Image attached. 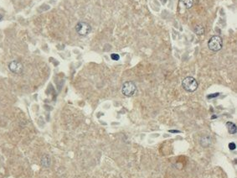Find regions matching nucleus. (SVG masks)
<instances>
[{"label":"nucleus","instance_id":"obj_9","mask_svg":"<svg viewBox=\"0 0 237 178\" xmlns=\"http://www.w3.org/2000/svg\"><path fill=\"white\" fill-rule=\"evenodd\" d=\"M193 31H194V33L196 34L200 35V34H204L205 29H204V26H202V25L198 24V25H196V26L194 27V29H193Z\"/></svg>","mask_w":237,"mask_h":178},{"label":"nucleus","instance_id":"obj_5","mask_svg":"<svg viewBox=\"0 0 237 178\" xmlns=\"http://www.w3.org/2000/svg\"><path fill=\"white\" fill-rule=\"evenodd\" d=\"M9 70L11 71L12 72L16 73V74H19V73H21L23 71V65L18 61H12L9 63Z\"/></svg>","mask_w":237,"mask_h":178},{"label":"nucleus","instance_id":"obj_13","mask_svg":"<svg viewBox=\"0 0 237 178\" xmlns=\"http://www.w3.org/2000/svg\"><path fill=\"white\" fill-rule=\"evenodd\" d=\"M219 95H220V93H214V94H210V95H208V97H207V98H216V97H218V96H219Z\"/></svg>","mask_w":237,"mask_h":178},{"label":"nucleus","instance_id":"obj_10","mask_svg":"<svg viewBox=\"0 0 237 178\" xmlns=\"http://www.w3.org/2000/svg\"><path fill=\"white\" fill-rule=\"evenodd\" d=\"M41 164H42V166L44 167H50V157H49L48 156H44V157L42 158V160H41Z\"/></svg>","mask_w":237,"mask_h":178},{"label":"nucleus","instance_id":"obj_12","mask_svg":"<svg viewBox=\"0 0 237 178\" xmlns=\"http://www.w3.org/2000/svg\"><path fill=\"white\" fill-rule=\"evenodd\" d=\"M236 148V144L234 142H231V143L229 144V149L231 150H235Z\"/></svg>","mask_w":237,"mask_h":178},{"label":"nucleus","instance_id":"obj_6","mask_svg":"<svg viewBox=\"0 0 237 178\" xmlns=\"http://www.w3.org/2000/svg\"><path fill=\"white\" fill-rule=\"evenodd\" d=\"M200 145L203 147H208L211 145V137L210 136H204L200 139Z\"/></svg>","mask_w":237,"mask_h":178},{"label":"nucleus","instance_id":"obj_4","mask_svg":"<svg viewBox=\"0 0 237 178\" xmlns=\"http://www.w3.org/2000/svg\"><path fill=\"white\" fill-rule=\"evenodd\" d=\"M76 30L80 35H82V36H85V35H87L91 30V25L86 22H79L76 25Z\"/></svg>","mask_w":237,"mask_h":178},{"label":"nucleus","instance_id":"obj_11","mask_svg":"<svg viewBox=\"0 0 237 178\" xmlns=\"http://www.w3.org/2000/svg\"><path fill=\"white\" fill-rule=\"evenodd\" d=\"M111 60H113V61H118V60L120 59V56H119L118 54L113 53V54L111 55Z\"/></svg>","mask_w":237,"mask_h":178},{"label":"nucleus","instance_id":"obj_15","mask_svg":"<svg viewBox=\"0 0 237 178\" xmlns=\"http://www.w3.org/2000/svg\"><path fill=\"white\" fill-rule=\"evenodd\" d=\"M2 19H3V15H2V14H0V20H1Z\"/></svg>","mask_w":237,"mask_h":178},{"label":"nucleus","instance_id":"obj_1","mask_svg":"<svg viewBox=\"0 0 237 178\" xmlns=\"http://www.w3.org/2000/svg\"><path fill=\"white\" fill-rule=\"evenodd\" d=\"M182 87L186 92L193 93L198 88V82L196 81L195 78L192 77H187L183 80Z\"/></svg>","mask_w":237,"mask_h":178},{"label":"nucleus","instance_id":"obj_8","mask_svg":"<svg viewBox=\"0 0 237 178\" xmlns=\"http://www.w3.org/2000/svg\"><path fill=\"white\" fill-rule=\"evenodd\" d=\"M179 4L185 9H191L193 4V0H179Z\"/></svg>","mask_w":237,"mask_h":178},{"label":"nucleus","instance_id":"obj_3","mask_svg":"<svg viewBox=\"0 0 237 178\" xmlns=\"http://www.w3.org/2000/svg\"><path fill=\"white\" fill-rule=\"evenodd\" d=\"M137 92V86L133 82H126L121 87V93L126 97H132Z\"/></svg>","mask_w":237,"mask_h":178},{"label":"nucleus","instance_id":"obj_7","mask_svg":"<svg viewBox=\"0 0 237 178\" xmlns=\"http://www.w3.org/2000/svg\"><path fill=\"white\" fill-rule=\"evenodd\" d=\"M226 127L229 131V133L234 134L236 133V125L232 122H227L226 123Z\"/></svg>","mask_w":237,"mask_h":178},{"label":"nucleus","instance_id":"obj_2","mask_svg":"<svg viewBox=\"0 0 237 178\" xmlns=\"http://www.w3.org/2000/svg\"><path fill=\"white\" fill-rule=\"evenodd\" d=\"M223 46V41L221 36L214 35L208 41V47L212 51H219L221 50Z\"/></svg>","mask_w":237,"mask_h":178},{"label":"nucleus","instance_id":"obj_14","mask_svg":"<svg viewBox=\"0 0 237 178\" xmlns=\"http://www.w3.org/2000/svg\"><path fill=\"white\" fill-rule=\"evenodd\" d=\"M170 132H171V133H175V132H176V133H179L180 131H178V130H170Z\"/></svg>","mask_w":237,"mask_h":178}]
</instances>
